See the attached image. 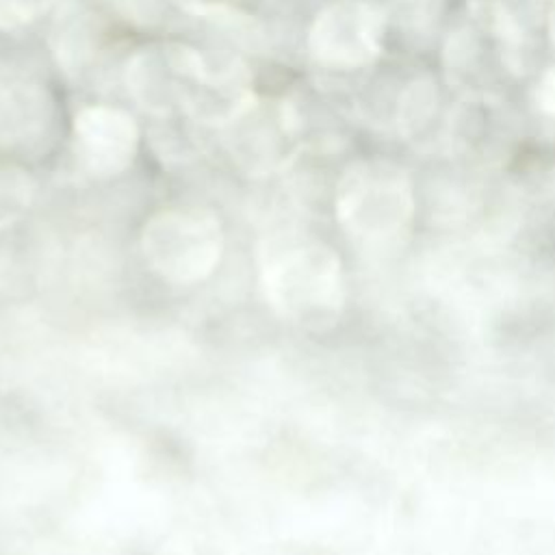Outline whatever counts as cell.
Masks as SVG:
<instances>
[{
    "label": "cell",
    "mask_w": 555,
    "mask_h": 555,
    "mask_svg": "<svg viewBox=\"0 0 555 555\" xmlns=\"http://www.w3.org/2000/svg\"><path fill=\"white\" fill-rule=\"evenodd\" d=\"M260 288L284 321L323 330L340 312L343 278L336 254L297 232H273L258 245Z\"/></svg>",
    "instance_id": "1"
},
{
    "label": "cell",
    "mask_w": 555,
    "mask_h": 555,
    "mask_svg": "<svg viewBox=\"0 0 555 555\" xmlns=\"http://www.w3.org/2000/svg\"><path fill=\"white\" fill-rule=\"evenodd\" d=\"M141 254L163 282L195 286L219 267L225 232L219 215L204 206H169L156 210L141 228Z\"/></svg>",
    "instance_id": "2"
},
{
    "label": "cell",
    "mask_w": 555,
    "mask_h": 555,
    "mask_svg": "<svg viewBox=\"0 0 555 555\" xmlns=\"http://www.w3.org/2000/svg\"><path fill=\"white\" fill-rule=\"evenodd\" d=\"M169 52L178 78V106L189 121L221 130L258 100L251 72L238 54L176 41H169Z\"/></svg>",
    "instance_id": "3"
},
{
    "label": "cell",
    "mask_w": 555,
    "mask_h": 555,
    "mask_svg": "<svg viewBox=\"0 0 555 555\" xmlns=\"http://www.w3.org/2000/svg\"><path fill=\"white\" fill-rule=\"evenodd\" d=\"M334 206L336 219L351 236L386 238L412 215V184L403 167L386 158H362L340 173Z\"/></svg>",
    "instance_id": "4"
},
{
    "label": "cell",
    "mask_w": 555,
    "mask_h": 555,
    "mask_svg": "<svg viewBox=\"0 0 555 555\" xmlns=\"http://www.w3.org/2000/svg\"><path fill=\"white\" fill-rule=\"evenodd\" d=\"M386 13L373 0H330L308 28V52L317 65L351 72L371 65L384 48Z\"/></svg>",
    "instance_id": "5"
},
{
    "label": "cell",
    "mask_w": 555,
    "mask_h": 555,
    "mask_svg": "<svg viewBox=\"0 0 555 555\" xmlns=\"http://www.w3.org/2000/svg\"><path fill=\"white\" fill-rule=\"evenodd\" d=\"M301 121L288 102H254L241 117L221 128L232 160L251 178L288 169L299 154Z\"/></svg>",
    "instance_id": "6"
},
{
    "label": "cell",
    "mask_w": 555,
    "mask_h": 555,
    "mask_svg": "<svg viewBox=\"0 0 555 555\" xmlns=\"http://www.w3.org/2000/svg\"><path fill=\"white\" fill-rule=\"evenodd\" d=\"M141 132L134 117L108 104L82 106L72 121V145L78 169L93 180L124 173L137 158Z\"/></svg>",
    "instance_id": "7"
},
{
    "label": "cell",
    "mask_w": 555,
    "mask_h": 555,
    "mask_svg": "<svg viewBox=\"0 0 555 555\" xmlns=\"http://www.w3.org/2000/svg\"><path fill=\"white\" fill-rule=\"evenodd\" d=\"M56 106L50 91L33 80L0 76V150H39L54 130Z\"/></svg>",
    "instance_id": "8"
},
{
    "label": "cell",
    "mask_w": 555,
    "mask_h": 555,
    "mask_svg": "<svg viewBox=\"0 0 555 555\" xmlns=\"http://www.w3.org/2000/svg\"><path fill=\"white\" fill-rule=\"evenodd\" d=\"M100 17L78 0H63L50 24V50L67 76H82L93 65L102 46Z\"/></svg>",
    "instance_id": "9"
},
{
    "label": "cell",
    "mask_w": 555,
    "mask_h": 555,
    "mask_svg": "<svg viewBox=\"0 0 555 555\" xmlns=\"http://www.w3.org/2000/svg\"><path fill=\"white\" fill-rule=\"evenodd\" d=\"M130 98L152 117L180 113L178 80L169 43L147 46L134 52L124 69Z\"/></svg>",
    "instance_id": "10"
},
{
    "label": "cell",
    "mask_w": 555,
    "mask_h": 555,
    "mask_svg": "<svg viewBox=\"0 0 555 555\" xmlns=\"http://www.w3.org/2000/svg\"><path fill=\"white\" fill-rule=\"evenodd\" d=\"M451 113H442V98L431 78L412 80L397 102V126L412 143H431L444 130L449 134Z\"/></svg>",
    "instance_id": "11"
},
{
    "label": "cell",
    "mask_w": 555,
    "mask_h": 555,
    "mask_svg": "<svg viewBox=\"0 0 555 555\" xmlns=\"http://www.w3.org/2000/svg\"><path fill=\"white\" fill-rule=\"evenodd\" d=\"M35 202V180L17 163L0 156V234L26 217Z\"/></svg>",
    "instance_id": "12"
},
{
    "label": "cell",
    "mask_w": 555,
    "mask_h": 555,
    "mask_svg": "<svg viewBox=\"0 0 555 555\" xmlns=\"http://www.w3.org/2000/svg\"><path fill=\"white\" fill-rule=\"evenodd\" d=\"M56 0H0V30L15 33L43 17Z\"/></svg>",
    "instance_id": "13"
},
{
    "label": "cell",
    "mask_w": 555,
    "mask_h": 555,
    "mask_svg": "<svg viewBox=\"0 0 555 555\" xmlns=\"http://www.w3.org/2000/svg\"><path fill=\"white\" fill-rule=\"evenodd\" d=\"M533 106L540 119L555 126V63L540 74L533 87Z\"/></svg>",
    "instance_id": "14"
},
{
    "label": "cell",
    "mask_w": 555,
    "mask_h": 555,
    "mask_svg": "<svg viewBox=\"0 0 555 555\" xmlns=\"http://www.w3.org/2000/svg\"><path fill=\"white\" fill-rule=\"evenodd\" d=\"M180 11L193 17L217 20L230 11H234L238 0H171Z\"/></svg>",
    "instance_id": "15"
}]
</instances>
